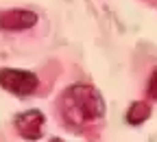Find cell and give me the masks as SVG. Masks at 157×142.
Returning a JSON list of instances; mask_svg holds the SVG:
<instances>
[{
    "label": "cell",
    "mask_w": 157,
    "mask_h": 142,
    "mask_svg": "<svg viewBox=\"0 0 157 142\" xmlns=\"http://www.w3.org/2000/svg\"><path fill=\"white\" fill-rule=\"evenodd\" d=\"M15 129L24 140H39L44 136V125H46V116L39 109H29L15 116Z\"/></svg>",
    "instance_id": "3"
},
{
    "label": "cell",
    "mask_w": 157,
    "mask_h": 142,
    "mask_svg": "<svg viewBox=\"0 0 157 142\" xmlns=\"http://www.w3.org/2000/svg\"><path fill=\"white\" fill-rule=\"evenodd\" d=\"M148 96L157 101V68L153 70V74H151V79H148Z\"/></svg>",
    "instance_id": "6"
},
{
    "label": "cell",
    "mask_w": 157,
    "mask_h": 142,
    "mask_svg": "<svg viewBox=\"0 0 157 142\" xmlns=\"http://www.w3.org/2000/svg\"><path fill=\"white\" fill-rule=\"evenodd\" d=\"M59 112H61L66 125L81 129L87 123H94L105 114V103L101 94H98L92 85L85 83H76L68 88L61 98H59Z\"/></svg>",
    "instance_id": "1"
},
{
    "label": "cell",
    "mask_w": 157,
    "mask_h": 142,
    "mask_svg": "<svg viewBox=\"0 0 157 142\" xmlns=\"http://www.w3.org/2000/svg\"><path fill=\"white\" fill-rule=\"evenodd\" d=\"M37 24V13L26 9H11L0 13V29L2 31H26Z\"/></svg>",
    "instance_id": "4"
},
{
    "label": "cell",
    "mask_w": 157,
    "mask_h": 142,
    "mask_svg": "<svg viewBox=\"0 0 157 142\" xmlns=\"http://www.w3.org/2000/svg\"><path fill=\"white\" fill-rule=\"evenodd\" d=\"M0 85L15 96H31L39 88V79L31 70L20 68H2L0 70Z\"/></svg>",
    "instance_id": "2"
},
{
    "label": "cell",
    "mask_w": 157,
    "mask_h": 142,
    "mask_svg": "<svg viewBox=\"0 0 157 142\" xmlns=\"http://www.w3.org/2000/svg\"><path fill=\"white\" fill-rule=\"evenodd\" d=\"M148 116H151V107L146 103H142V101H135L127 109V123L129 125H142Z\"/></svg>",
    "instance_id": "5"
},
{
    "label": "cell",
    "mask_w": 157,
    "mask_h": 142,
    "mask_svg": "<svg viewBox=\"0 0 157 142\" xmlns=\"http://www.w3.org/2000/svg\"><path fill=\"white\" fill-rule=\"evenodd\" d=\"M50 142H63V140H59V138H52V140H50Z\"/></svg>",
    "instance_id": "7"
}]
</instances>
